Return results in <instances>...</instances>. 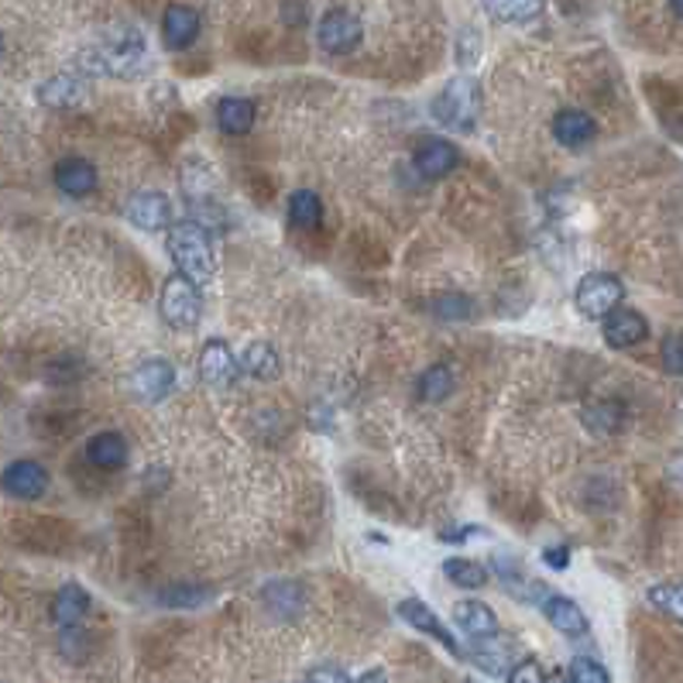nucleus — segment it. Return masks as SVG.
Returning <instances> with one entry per match:
<instances>
[{"label":"nucleus","mask_w":683,"mask_h":683,"mask_svg":"<svg viewBox=\"0 0 683 683\" xmlns=\"http://www.w3.org/2000/svg\"><path fill=\"white\" fill-rule=\"evenodd\" d=\"M169 255L180 268V275H186L189 282L207 286L213 271H217V255H213V241L210 231L199 220H180L169 227Z\"/></svg>","instance_id":"obj_1"},{"label":"nucleus","mask_w":683,"mask_h":683,"mask_svg":"<svg viewBox=\"0 0 683 683\" xmlns=\"http://www.w3.org/2000/svg\"><path fill=\"white\" fill-rule=\"evenodd\" d=\"M148 62V48L144 38L135 32L114 35L107 45H96L80 59V66L93 76H120V80H131Z\"/></svg>","instance_id":"obj_2"},{"label":"nucleus","mask_w":683,"mask_h":683,"mask_svg":"<svg viewBox=\"0 0 683 683\" xmlns=\"http://www.w3.org/2000/svg\"><path fill=\"white\" fill-rule=\"evenodd\" d=\"M481 117V86L474 76H453L433 100V120L450 131H474Z\"/></svg>","instance_id":"obj_3"},{"label":"nucleus","mask_w":683,"mask_h":683,"mask_svg":"<svg viewBox=\"0 0 683 683\" xmlns=\"http://www.w3.org/2000/svg\"><path fill=\"white\" fill-rule=\"evenodd\" d=\"M622 299H625V286L609 271H591L574 289V306L588 320H604L612 310L622 306Z\"/></svg>","instance_id":"obj_4"},{"label":"nucleus","mask_w":683,"mask_h":683,"mask_svg":"<svg viewBox=\"0 0 683 683\" xmlns=\"http://www.w3.org/2000/svg\"><path fill=\"white\" fill-rule=\"evenodd\" d=\"M159 313L175 331H189L196 326L199 313H204V299H199V286L189 282L186 275H172L165 278L162 296H159Z\"/></svg>","instance_id":"obj_5"},{"label":"nucleus","mask_w":683,"mask_h":683,"mask_svg":"<svg viewBox=\"0 0 683 683\" xmlns=\"http://www.w3.org/2000/svg\"><path fill=\"white\" fill-rule=\"evenodd\" d=\"M124 217H128L131 227L144 234H162L175 223V210H172V199L165 193H155V189H141L128 199V207H124Z\"/></svg>","instance_id":"obj_6"},{"label":"nucleus","mask_w":683,"mask_h":683,"mask_svg":"<svg viewBox=\"0 0 683 683\" xmlns=\"http://www.w3.org/2000/svg\"><path fill=\"white\" fill-rule=\"evenodd\" d=\"M316 38L323 45V53H331V56H347L354 53V48L361 45L364 38V28H361V21L347 14V11H326L320 18V28H316Z\"/></svg>","instance_id":"obj_7"},{"label":"nucleus","mask_w":683,"mask_h":683,"mask_svg":"<svg viewBox=\"0 0 683 683\" xmlns=\"http://www.w3.org/2000/svg\"><path fill=\"white\" fill-rule=\"evenodd\" d=\"M241 374V361L234 358V350L227 340H207L199 350V378L210 389H231Z\"/></svg>","instance_id":"obj_8"},{"label":"nucleus","mask_w":683,"mask_h":683,"mask_svg":"<svg viewBox=\"0 0 683 683\" xmlns=\"http://www.w3.org/2000/svg\"><path fill=\"white\" fill-rule=\"evenodd\" d=\"M413 162H416V172L422 175V180L433 183V180H443V175H450L453 169H458L461 151H458V144L447 141V138H422L416 144Z\"/></svg>","instance_id":"obj_9"},{"label":"nucleus","mask_w":683,"mask_h":683,"mask_svg":"<svg viewBox=\"0 0 683 683\" xmlns=\"http://www.w3.org/2000/svg\"><path fill=\"white\" fill-rule=\"evenodd\" d=\"M398 618L406 622V625H413L416 632H422V636H429V639H437L447 652H453V656H461V646H458V639L450 636V628L437 618V612L429 609L426 601H419V598H406V601H398Z\"/></svg>","instance_id":"obj_10"},{"label":"nucleus","mask_w":683,"mask_h":683,"mask_svg":"<svg viewBox=\"0 0 683 683\" xmlns=\"http://www.w3.org/2000/svg\"><path fill=\"white\" fill-rule=\"evenodd\" d=\"M0 488L11 498L35 501L48 491V471L38 461H14L4 474H0Z\"/></svg>","instance_id":"obj_11"},{"label":"nucleus","mask_w":683,"mask_h":683,"mask_svg":"<svg viewBox=\"0 0 683 683\" xmlns=\"http://www.w3.org/2000/svg\"><path fill=\"white\" fill-rule=\"evenodd\" d=\"M183 193H186V199H189V204H193L199 213L213 210L217 172H213V165H210L207 159H199V155L186 159V165H183Z\"/></svg>","instance_id":"obj_12"},{"label":"nucleus","mask_w":683,"mask_h":683,"mask_svg":"<svg viewBox=\"0 0 683 683\" xmlns=\"http://www.w3.org/2000/svg\"><path fill=\"white\" fill-rule=\"evenodd\" d=\"M175 385V368L165 358H148L135 368L131 374V389L144 402H162Z\"/></svg>","instance_id":"obj_13"},{"label":"nucleus","mask_w":683,"mask_h":683,"mask_svg":"<svg viewBox=\"0 0 683 683\" xmlns=\"http://www.w3.org/2000/svg\"><path fill=\"white\" fill-rule=\"evenodd\" d=\"M540 609H543V615H546V622L556 628V632H564V636H588V628H591V622H588V615L580 612V604L577 601H570V598H564V594H549L546 591V598L540 601Z\"/></svg>","instance_id":"obj_14"},{"label":"nucleus","mask_w":683,"mask_h":683,"mask_svg":"<svg viewBox=\"0 0 683 683\" xmlns=\"http://www.w3.org/2000/svg\"><path fill=\"white\" fill-rule=\"evenodd\" d=\"M649 337V323L639 310H612L609 316H604V340H609V347H636Z\"/></svg>","instance_id":"obj_15"},{"label":"nucleus","mask_w":683,"mask_h":683,"mask_svg":"<svg viewBox=\"0 0 683 683\" xmlns=\"http://www.w3.org/2000/svg\"><path fill=\"white\" fill-rule=\"evenodd\" d=\"M199 35V14L186 4H172L165 8L162 14V38L165 45L172 48V53H183V48H189Z\"/></svg>","instance_id":"obj_16"},{"label":"nucleus","mask_w":683,"mask_h":683,"mask_svg":"<svg viewBox=\"0 0 683 683\" xmlns=\"http://www.w3.org/2000/svg\"><path fill=\"white\" fill-rule=\"evenodd\" d=\"M86 96H90L86 80L83 76H72V72H59L38 86V100L45 107H80Z\"/></svg>","instance_id":"obj_17"},{"label":"nucleus","mask_w":683,"mask_h":683,"mask_svg":"<svg viewBox=\"0 0 683 683\" xmlns=\"http://www.w3.org/2000/svg\"><path fill=\"white\" fill-rule=\"evenodd\" d=\"M594 135H598L594 117L584 114V111H577V107H567V111H560L553 117V138L560 141L564 148H584V144L594 141Z\"/></svg>","instance_id":"obj_18"},{"label":"nucleus","mask_w":683,"mask_h":683,"mask_svg":"<svg viewBox=\"0 0 683 683\" xmlns=\"http://www.w3.org/2000/svg\"><path fill=\"white\" fill-rule=\"evenodd\" d=\"M53 180H56V186H59L66 196H76V199H80V196H90V193L96 189L100 175H96V165H93V162L69 155V159H62V162L56 165Z\"/></svg>","instance_id":"obj_19"},{"label":"nucleus","mask_w":683,"mask_h":683,"mask_svg":"<svg viewBox=\"0 0 683 683\" xmlns=\"http://www.w3.org/2000/svg\"><path fill=\"white\" fill-rule=\"evenodd\" d=\"M453 622L471 639H488V636H498V615L488 609L485 601H458L453 604Z\"/></svg>","instance_id":"obj_20"},{"label":"nucleus","mask_w":683,"mask_h":683,"mask_svg":"<svg viewBox=\"0 0 683 683\" xmlns=\"http://www.w3.org/2000/svg\"><path fill=\"white\" fill-rule=\"evenodd\" d=\"M512 656H516V646L512 643H498V636L474 639V649H471V660L485 673H491V676H509V670L516 667Z\"/></svg>","instance_id":"obj_21"},{"label":"nucleus","mask_w":683,"mask_h":683,"mask_svg":"<svg viewBox=\"0 0 683 683\" xmlns=\"http://www.w3.org/2000/svg\"><path fill=\"white\" fill-rule=\"evenodd\" d=\"M86 458L100 471H120L124 464H128L131 450H128V440H124L120 433H96L86 443Z\"/></svg>","instance_id":"obj_22"},{"label":"nucleus","mask_w":683,"mask_h":683,"mask_svg":"<svg viewBox=\"0 0 683 683\" xmlns=\"http://www.w3.org/2000/svg\"><path fill=\"white\" fill-rule=\"evenodd\" d=\"M90 612V594L80 584H62L53 598V622L62 628H76Z\"/></svg>","instance_id":"obj_23"},{"label":"nucleus","mask_w":683,"mask_h":683,"mask_svg":"<svg viewBox=\"0 0 683 683\" xmlns=\"http://www.w3.org/2000/svg\"><path fill=\"white\" fill-rule=\"evenodd\" d=\"M255 104L244 96H223L217 104V128L223 135H247L255 128Z\"/></svg>","instance_id":"obj_24"},{"label":"nucleus","mask_w":683,"mask_h":683,"mask_svg":"<svg viewBox=\"0 0 683 683\" xmlns=\"http://www.w3.org/2000/svg\"><path fill=\"white\" fill-rule=\"evenodd\" d=\"M481 8L501 24H529L543 14L546 0H481Z\"/></svg>","instance_id":"obj_25"},{"label":"nucleus","mask_w":683,"mask_h":683,"mask_svg":"<svg viewBox=\"0 0 683 683\" xmlns=\"http://www.w3.org/2000/svg\"><path fill=\"white\" fill-rule=\"evenodd\" d=\"M241 368L247 374L262 378V382H271V378H278V371H282V358H278V350L265 340H255L247 344L244 354H241Z\"/></svg>","instance_id":"obj_26"},{"label":"nucleus","mask_w":683,"mask_h":683,"mask_svg":"<svg viewBox=\"0 0 683 683\" xmlns=\"http://www.w3.org/2000/svg\"><path fill=\"white\" fill-rule=\"evenodd\" d=\"M289 220L299 227V231H316L323 223V204L313 189H296L289 196Z\"/></svg>","instance_id":"obj_27"},{"label":"nucleus","mask_w":683,"mask_h":683,"mask_svg":"<svg viewBox=\"0 0 683 683\" xmlns=\"http://www.w3.org/2000/svg\"><path fill=\"white\" fill-rule=\"evenodd\" d=\"M443 574L453 580L458 588L464 591H481L488 584V567L477 564V560H461V556H453V560L443 564Z\"/></svg>","instance_id":"obj_28"},{"label":"nucleus","mask_w":683,"mask_h":683,"mask_svg":"<svg viewBox=\"0 0 683 683\" xmlns=\"http://www.w3.org/2000/svg\"><path fill=\"white\" fill-rule=\"evenodd\" d=\"M453 392V371L447 364H433V368H426L419 374V382H416V395L422 402H443L447 395Z\"/></svg>","instance_id":"obj_29"},{"label":"nucleus","mask_w":683,"mask_h":683,"mask_svg":"<svg viewBox=\"0 0 683 683\" xmlns=\"http://www.w3.org/2000/svg\"><path fill=\"white\" fill-rule=\"evenodd\" d=\"M584 422L594 429V433H618L625 422V409L618 402H594V406L584 413Z\"/></svg>","instance_id":"obj_30"},{"label":"nucleus","mask_w":683,"mask_h":683,"mask_svg":"<svg viewBox=\"0 0 683 683\" xmlns=\"http://www.w3.org/2000/svg\"><path fill=\"white\" fill-rule=\"evenodd\" d=\"M649 604L656 612L670 615L673 622L683 625V584H656L649 588Z\"/></svg>","instance_id":"obj_31"},{"label":"nucleus","mask_w":683,"mask_h":683,"mask_svg":"<svg viewBox=\"0 0 683 683\" xmlns=\"http://www.w3.org/2000/svg\"><path fill=\"white\" fill-rule=\"evenodd\" d=\"M567 680L570 683H612V673L598 660H591V656H577V660H570V667H567Z\"/></svg>","instance_id":"obj_32"},{"label":"nucleus","mask_w":683,"mask_h":683,"mask_svg":"<svg viewBox=\"0 0 683 683\" xmlns=\"http://www.w3.org/2000/svg\"><path fill=\"white\" fill-rule=\"evenodd\" d=\"M429 310H433L440 320H467L474 313V302L458 296V292H450V296H440Z\"/></svg>","instance_id":"obj_33"},{"label":"nucleus","mask_w":683,"mask_h":683,"mask_svg":"<svg viewBox=\"0 0 683 683\" xmlns=\"http://www.w3.org/2000/svg\"><path fill=\"white\" fill-rule=\"evenodd\" d=\"M477 59H481V32L464 28L458 38V62H461V69H474Z\"/></svg>","instance_id":"obj_34"},{"label":"nucleus","mask_w":683,"mask_h":683,"mask_svg":"<svg viewBox=\"0 0 683 683\" xmlns=\"http://www.w3.org/2000/svg\"><path fill=\"white\" fill-rule=\"evenodd\" d=\"M210 598L207 588H172L162 594L165 604H172V609H196V604H204Z\"/></svg>","instance_id":"obj_35"},{"label":"nucleus","mask_w":683,"mask_h":683,"mask_svg":"<svg viewBox=\"0 0 683 683\" xmlns=\"http://www.w3.org/2000/svg\"><path fill=\"white\" fill-rule=\"evenodd\" d=\"M660 358H663V368L676 378H683V334H670L660 347Z\"/></svg>","instance_id":"obj_36"},{"label":"nucleus","mask_w":683,"mask_h":683,"mask_svg":"<svg viewBox=\"0 0 683 683\" xmlns=\"http://www.w3.org/2000/svg\"><path fill=\"white\" fill-rule=\"evenodd\" d=\"M509 683H549V676H546V670L536 660H519L509 670Z\"/></svg>","instance_id":"obj_37"},{"label":"nucleus","mask_w":683,"mask_h":683,"mask_svg":"<svg viewBox=\"0 0 683 683\" xmlns=\"http://www.w3.org/2000/svg\"><path fill=\"white\" fill-rule=\"evenodd\" d=\"M543 564L553 567V570H567L570 567V549L567 546H549V549H543Z\"/></svg>","instance_id":"obj_38"},{"label":"nucleus","mask_w":683,"mask_h":683,"mask_svg":"<svg viewBox=\"0 0 683 683\" xmlns=\"http://www.w3.org/2000/svg\"><path fill=\"white\" fill-rule=\"evenodd\" d=\"M306 683H350V680L337 667H316V670H310Z\"/></svg>","instance_id":"obj_39"},{"label":"nucleus","mask_w":683,"mask_h":683,"mask_svg":"<svg viewBox=\"0 0 683 683\" xmlns=\"http://www.w3.org/2000/svg\"><path fill=\"white\" fill-rule=\"evenodd\" d=\"M474 533H481L477 525H461V529H453V533H440V540H443V543H464V540L474 536Z\"/></svg>","instance_id":"obj_40"},{"label":"nucleus","mask_w":683,"mask_h":683,"mask_svg":"<svg viewBox=\"0 0 683 683\" xmlns=\"http://www.w3.org/2000/svg\"><path fill=\"white\" fill-rule=\"evenodd\" d=\"M354 683H389V676H385L382 670H368L364 676H358Z\"/></svg>","instance_id":"obj_41"},{"label":"nucleus","mask_w":683,"mask_h":683,"mask_svg":"<svg viewBox=\"0 0 683 683\" xmlns=\"http://www.w3.org/2000/svg\"><path fill=\"white\" fill-rule=\"evenodd\" d=\"M670 11L683 21V0H670Z\"/></svg>","instance_id":"obj_42"},{"label":"nucleus","mask_w":683,"mask_h":683,"mask_svg":"<svg viewBox=\"0 0 683 683\" xmlns=\"http://www.w3.org/2000/svg\"><path fill=\"white\" fill-rule=\"evenodd\" d=\"M0 48H4V38H0Z\"/></svg>","instance_id":"obj_43"},{"label":"nucleus","mask_w":683,"mask_h":683,"mask_svg":"<svg viewBox=\"0 0 683 683\" xmlns=\"http://www.w3.org/2000/svg\"><path fill=\"white\" fill-rule=\"evenodd\" d=\"M467 683H474V680H467Z\"/></svg>","instance_id":"obj_44"}]
</instances>
